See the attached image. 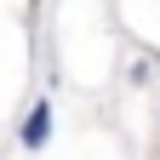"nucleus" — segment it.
Here are the masks:
<instances>
[{
  "label": "nucleus",
  "mask_w": 160,
  "mask_h": 160,
  "mask_svg": "<svg viewBox=\"0 0 160 160\" xmlns=\"http://www.w3.org/2000/svg\"><path fill=\"white\" fill-rule=\"evenodd\" d=\"M17 143H23L29 154L52 143V103H46V97H40V103H34L29 114H23V132H17Z\"/></svg>",
  "instance_id": "obj_1"
}]
</instances>
